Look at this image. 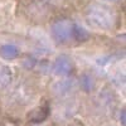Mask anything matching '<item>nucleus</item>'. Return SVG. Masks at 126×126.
I'll use <instances>...</instances> for the list:
<instances>
[{"label":"nucleus","mask_w":126,"mask_h":126,"mask_svg":"<svg viewBox=\"0 0 126 126\" xmlns=\"http://www.w3.org/2000/svg\"><path fill=\"white\" fill-rule=\"evenodd\" d=\"M0 126H16V125L10 120H4V121L0 122Z\"/></svg>","instance_id":"nucleus-15"},{"label":"nucleus","mask_w":126,"mask_h":126,"mask_svg":"<svg viewBox=\"0 0 126 126\" xmlns=\"http://www.w3.org/2000/svg\"><path fill=\"white\" fill-rule=\"evenodd\" d=\"M29 18L37 20V22H44L49 16V3L44 0H34L32 1L27 9Z\"/></svg>","instance_id":"nucleus-6"},{"label":"nucleus","mask_w":126,"mask_h":126,"mask_svg":"<svg viewBox=\"0 0 126 126\" xmlns=\"http://www.w3.org/2000/svg\"><path fill=\"white\" fill-rule=\"evenodd\" d=\"M72 71H73V63L68 56L62 54V56L57 57V59L53 63L54 75L61 76V77H67L72 73Z\"/></svg>","instance_id":"nucleus-8"},{"label":"nucleus","mask_w":126,"mask_h":126,"mask_svg":"<svg viewBox=\"0 0 126 126\" xmlns=\"http://www.w3.org/2000/svg\"><path fill=\"white\" fill-rule=\"evenodd\" d=\"M27 126H39V124H30V122H29Z\"/></svg>","instance_id":"nucleus-18"},{"label":"nucleus","mask_w":126,"mask_h":126,"mask_svg":"<svg viewBox=\"0 0 126 126\" xmlns=\"http://www.w3.org/2000/svg\"><path fill=\"white\" fill-rule=\"evenodd\" d=\"M10 97H12V102L19 106H25V105L32 100L33 97V93L32 90L28 88L24 85H18L14 87V90L10 93Z\"/></svg>","instance_id":"nucleus-7"},{"label":"nucleus","mask_w":126,"mask_h":126,"mask_svg":"<svg viewBox=\"0 0 126 126\" xmlns=\"http://www.w3.org/2000/svg\"><path fill=\"white\" fill-rule=\"evenodd\" d=\"M91 34L90 32L86 30L82 25L77 24V23H73V32H72V39L78 42V43H85L90 39Z\"/></svg>","instance_id":"nucleus-12"},{"label":"nucleus","mask_w":126,"mask_h":126,"mask_svg":"<svg viewBox=\"0 0 126 126\" xmlns=\"http://www.w3.org/2000/svg\"><path fill=\"white\" fill-rule=\"evenodd\" d=\"M85 18L87 23L97 30H111L117 23V14L115 9L98 1H92L86 6Z\"/></svg>","instance_id":"nucleus-1"},{"label":"nucleus","mask_w":126,"mask_h":126,"mask_svg":"<svg viewBox=\"0 0 126 126\" xmlns=\"http://www.w3.org/2000/svg\"><path fill=\"white\" fill-rule=\"evenodd\" d=\"M111 126H112V125H111Z\"/></svg>","instance_id":"nucleus-20"},{"label":"nucleus","mask_w":126,"mask_h":126,"mask_svg":"<svg viewBox=\"0 0 126 126\" xmlns=\"http://www.w3.org/2000/svg\"><path fill=\"white\" fill-rule=\"evenodd\" d=\"M73 22L68 18H57L50 24V35L57 44H68L72 39Z\"/></svg>","instance_id":"nucleus-4"},{"label":"nucleus","mask_w":126,"mask_h":126,"mask_svg":"<svg viewBox=\"0 0 126 126\" xmlns=\"http://www.w3.org/2000/svg\"><path fill=\"white\" fill-rule=\"evenodd\" d=\"M20 56V50L15 44L12 43H5L0 46V57L8 59V61H13L16 59Z\"/></svg>","instance_id":"nucleus-11"},{"label":"nucleus","mask_w":126,"mask_h":126,"mask_svg":"<svg viewBox=\"0 0 126 126\" xmlns=\"http://www.w3.org/2000/svg\"><path fill=\"white\" fill-rule=\"evenodd\" d=\"M57 101L58 102L56 103L54 107L49 106V116H52L54 122H57L62 126L75 117V115L77 113L79 106H78L77 100L73 96L68 97V98L57 100Z\"/></svg>","instance_id":"nucleus-3"},{"label":"nucleus","mask_w":126,"mask_h":126,"mask_svg":"<svg viewBox=\"0 0 126 126\" xmlns=\"http://www.w3.org/2000/svg\"><path fill=\"white\" fill-rule=\"evenodd\" d=\"M78 85H79V88L85 93H91L94 91V87H96V79L90 72H83L79 76Z\"/></svg>","instance_id":"nucleus-10"},{"label":"nucleus","mask_w":126,"mask_h":126,"mask_svg":"<svg viewBox=\"0 0 126 126\" xmlns=\"http://www.w3.org/2000/svg\"><path fill=\"white\" fill-rule=\"evenodd\" d=\"M44 1H47V3H57V1H59V0H44Z\"/></svg>","instance_id":"nucleus-17"},{"label":"nucleus","mask_w":126,"mask_h":126,"mask_svg":"<svg viewBox=\"0 0 126 126\" xmlns=\"http://www.w3.org/2000/svg\"><path fill=\"white\" fill-rule=\"evenodd\" d=\"M76 90V82L73 79L66 78V79H59L50 85V93L53 94L56 100L62 98H68L72 97Z\"/></svg>","instance_id":"nucleus-5"},{"label":"nucleus","mask_w":126,"mask_h":126,"mask_svg":"<svg viewBox=\"0 0 126 126\" xmlns=\"http://www.w3.org/2000/svg\"><path fill=\"white\" fill-rule=\"evenodd\" d=\"M119 105V98L116 96L111 88L105 87L102 88L97 96L93 98L92 106H93V111L94 115L100 119H105V117H110L112 116V113L115 112Z\"/></svg>","instance_id":"nucleus-2"},{"label":"nucleus","mask_w":126,"mask_h":126,"mask_svg":"<svg viewBox=\"0 0 126 126\" xmlns=\"http://www.w3.org/2000/svg\"><path fill=\"white\" fill-rule=\"evenodd\" d=\"M12 79H13V72L10 69V67L0 63V90L8 87Z\"/></svg>","instance_id":"nucleus-13"},{"label":"nucleus","mask_w":126,"mask_h":126,"mask_svg":"<svg viewBox=\"0 0 126 126\" xmlns=\"http://www.w3.org/2000/svg\"><path fill=\"white\" fill-rule=\"evenodd\" d=\"M62 126H86V125L83 124L81 120H77V119H72L71 121L66 122L64 125H62Z\"/></svg>","instance_id":"nucleus-14"},{"label":"nucleus","mask_w":126,"mask_h":126,"mask_svg":"<svg viewBox=\"0 0 126 126\" xmlns=\"http://www.w3.org/2000/svg\"><path fill=\"white\" fill-rule=\"evenodd\" d=\"M120 122L122 126H125V109H122L120 112Z\"/></svg>","instance_id":"nucleus-16"},{"label":"nucleus","mask_w":126,"mask_h":126,"mask_svg":"<svg viewBox=\"0 0 126 126\" xmlns=\"http://www.w3.org/2000/svg\"><path fill=\"white\" fill-rule=\"evenodd\" d=\"M49 117V106H38L28 113V120L30 124H42Z\"/></svg>","instance_id":"nucleus-9"},{"label":"nucleus","mask_w":126,"mask_h":126,"mask_svg":"<svg viewBox=\"0 0 126 126\" xmlns=\"http://www.w3.org/2000/svg\"><path fill=\"white\" fill-rule=\"evenodd\" d=\"M105 1H110V3H116V1H120V0H105Z\"/></svg>","instance_id":"nucleus-19"}]
</instances>
